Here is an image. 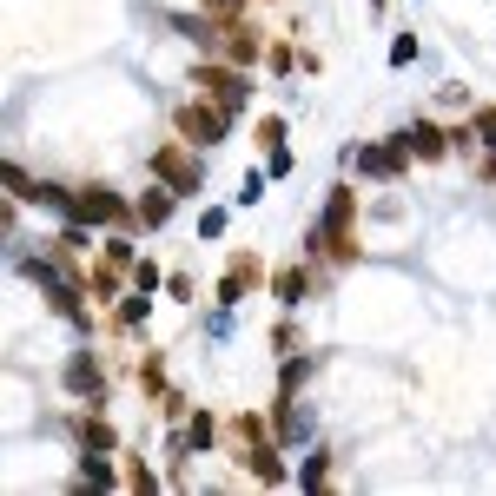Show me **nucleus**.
I'll return each mask as SVG.
<instances>
[{"instance_id": "obj_1", "label": "nucleus", "mask_w": 496, "mask_h": 496, "mask_svg": "<svg viewBox=\"0 0 496 496\" xmlns=\"http://www.w3.org/2000/svg\"><path fill=\"white\" fill-rule=\"evenodd\" d=\"M179 126L192 133V140H218V126H226V119H218V113H199V107H192V113L179 119Z\"/></svg>"}, {"instance_id": "obj_5", "label": "nucleus", "mask_w": 496, "mask_h": 496, "mask_svg": "<svg viewBox=\"0 0 496 496\" xmlns=\"http://www.w3.org/2000/svg\"><path fill=\"white\" fill-rule=\"evenodd\" d=\"M483 133H490V140H496V113H483Z\"/></svg>"}, {"instance_id": "obj_2", "label": "nucleus", "mask_w": 496, "mask_h": 496, "mask_svg": "<svg viewBox=\"0 0 496 496\" xmlns=\"http://www.w3.org/2000/svg\"><path fill=\"white\" fill-rule=\"evenodd\" d=\"M73 212H80V218H113V212H119V205H113L107 192H87V199H80V205H73Z\"/></svg>"}, {"instance_id": "obj_3", "label": "nucleus", "mask_w": 496, "mask_h": 496, "mask_svg": "<svg viewBox=\"0 0 496 496\" xmlns=\"http://www.w3.org/2000/svg\"><path fill=\"white\" fill-rule=\"evenodd\" d=\"M357 166L364 173H398V152H357Z\"/></svg>"}, {"instance_id": "obj_4", "label": "nucleus", "mask_w": 496, "mask_h": 496, "mask_svg": "<svg viewBox=\"0 0 496 496\" xmlns=\"http://www.w3.org/2000/svg\"><path fill=\"white\" fill-rule=\"evenodd\" d=\"M410 140H417V152L431 159V152H443V140H437V126H410Z\"/></svg>"}]
</instances>
